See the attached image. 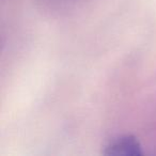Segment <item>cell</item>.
Returning a JSON list of instances; mask_svg holds the SVG:
<instances>
[{
	"mask_svg": "<svg viewBox=\"0 0 156 156\" xmlns=\"http://www.w3.org/2000/svg\"><path fill=\"white\" fill-rule=\"evenodd\" d=\"M103 154L107 156H138L142 155L143 152L140 142L134 136L124 135L110 141Z\"/></svg>",
	"mask_w": 156,
	"mask_h": 156,
	"instance_id": "6da1fadb",
	"label": "cell"
}]
</instances>
